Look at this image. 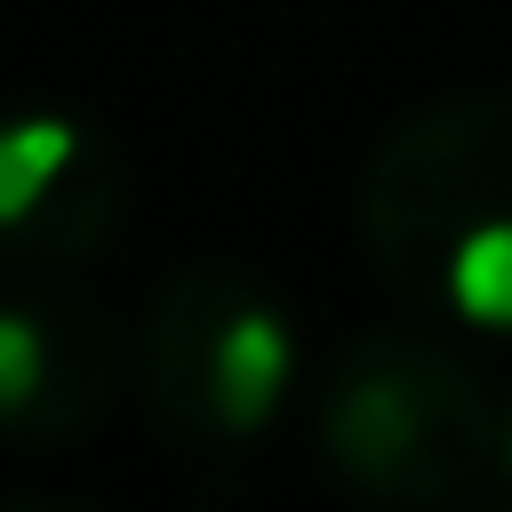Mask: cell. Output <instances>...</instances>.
Segmentation results:
<instances>
[{"label":"cell","instance_id":"4","mask_svg":"<svg viewBox=\"0 0 512 512\" xmlns=\"http://www.w3.org/2000/svg\"><path fill=\"white\" fill-rule=\"evenodd\" d=\"M408 432H416V416H408V400H400L392 384H368V392L344 408V448H352V456H400Z\"/></svg>","mask_w":512,"mask_h":512},{"label":"cell","instance_id":"1","mask_svg":"<svg viewBox=\"0 0 512 512\" xmlns=\"http://www.w3.org/2000/svg\"><path fill=\"white\" fill-rule=\"evenodd\" d=\"M288 376H296V336H288V320H280V312L248 304V312H232V320L216 328L208 392H216V416H224L232 432L272 424V408H280Z\"/></svg>","mask_w":512,"mask_h":512},{"label":"cell","instance_id":"2","mask_svg":"<svg viewBox=\"0 0 512 512\" xmlns=\"http://www.w3.org/2000/svg\"><path fill=\"white\" fill-rule=\"evenodd\" d=\"M72 160H80V128L72 120H56V112L8 120L0 128V224H24Z\"/></svg>","mask_w":512,"mask_h":512},{"label":"cell","instance_id":"5","mask_svg":"<svg viewBox=\"0 0 512 512\" xmlns=\"http://www.w3.org/2000/svg\"><path fill=\"white\" fill-rule=\"evenodd\" d=\"M40 368H48V336H40V320L0 312V416H16V408L32 400Z\"/></svg>","mask_w":512,"mask_h":512},{"label":"cell","instance_id":"3","mask_svg":"<svg viewBox=\"0 0 512 512\" xmlns=\"http://www.w3.org/2000/svg\"><path fill=\"white\" fill-rule=\"evenodd\" d=\"M448 304L472 328H512V216H488L448 248Z\"/></svg>","mask_w":512,"mask_h":512}]
</instances>
